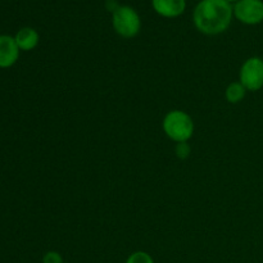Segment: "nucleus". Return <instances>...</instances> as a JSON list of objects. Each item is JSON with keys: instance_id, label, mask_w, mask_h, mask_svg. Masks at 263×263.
<instances>
[{"instance_id": "nucleus-13", "label": "nucleus", "mask_w": 263, "mask_h": 263, "mask_svg": "<svg viewBox=\"0 0 263 263\" xmlns=\"http://www.w3.org/2000/svg\"><path fill=\"white\" fill-rule=\"evenodd\" d=\"M226 2H229V3H230V4H231V3H238L239 0H226Z\"/></svg>"}, {"instance_id": "nucleus-8", "label": "nucleus", "mask_w": 263, "mask_h": 263, "mask_svg": "<svg viewBox=\"0 0 263 263\" xmlns=\"http://www.w3.org/2000/svg\"><path fill=\"white\" fill-rule=\"evenodd\" d=\"M14 40L15 43H17L20 50L30 51L33 50V49L39 45L40 36H39V32L35 28L22 27L21 30H18L17 33H15Z\"/></svg>"}, {"instance_id": "nucleus-11", "label": "nucleus", "mask_w": 263, "mask_h": 263, "mask_svg": "<svg viewBox=\"0 0 263 263\" xmlns=\"http://www.w3.org/2000/svg\"><path fill=\"white\" fill-rule=\"evenodd\" d=\"M43 263H64L63 257L61 256V253L55 251L46 252L43 257Z\"/></svg>"}, {"instance_id": "nucleus-12", "label": "nucleus", "mask_w": 263, "mask_h": 263, "mask_svg": "<svg viewBox=\"0 0 263 263\" xmlns=\"http://www.w3.org/2000/svg\"><path fill=\"white\" fill-rule=\"evenodd\" d=\"M176 154L179 158L184 159L187 158V156L190 154V146L187 145V143H179L176 145Z\"/></svg>"}, {"instance_id": "nucleus-1", "label": "nucleus", "mask_w": 263, "mask_h": 263, "mask_svg": "<svg viewBox=\"0 0 263 263\" xmlns=\"http://www.w3.org/2000/svg\"><path fill=\"white\" fill-rule=\"evenodd\" d=\"M234 17V8L226 0H200L193 13L198 31L204 35L225 32Z\"/></svg>"}, {"instance_id": "nucleus-4", "label": "nucleus", "mask_w": 263, "mask_h": 263, "mask_svg": "<svg viewBox=\"0 0 263 263\" xmlns=\"http://www.w3.org/2000/svg\"><path fill=\"white\" fill-rule=\"evenodd\" d=\"M239 81L247 91H258L263 87V59L251 57L240 67Z\"/></svg>"}, {"instance_id": "nucleus-5", "label": "nucleus", "mask_w": 263, "mask_h": 263, "mask_svg": "<svg viewBox=\"0 0 263 263\" xmlns=\"http://www.w3.org/2000/svg\"><path fill=\"white\" fill-rule=\"evenodd\" d=\"M233 8L235 18L244 25H258L263 21L262 0H239Z\"/></svg>"}, {"instance_id": "nucleus-10", "label": "nucleus", "mask_w": 263, "mask_h": 263, "mask_svg": "<svg viewBox=\"0 0 263 263\" xmlns=\"http://www.w3.org/2000/svg\"><path fill=\"white\" fill-rule=\"evenodd\" d=\"M126 263H154V259L146 252L138 251L128 256V258L126 259Z\"/></svg>"}, {"instance_id": "nucleus-7", "label": "nucleus", "mask_w": 263, "mask_h": 263, "mask_svg": "<svg viewBox=\"0 0 263 263\" xmlns=\"http://www.w3.org/2000/svg\"><path fill=\"white\" fill-rule=\"evenodd\" d=\"M156 13L164 18H176L185 12L186 0H152Z\"/></svg>"}, {"instance_id": "nucleus-6", "label": "nucleus", "mask_w": 263, "mask_h": 263, "mask_svg": "<svg viewBox=\"0 0 263 263\" xmlns=\"http://www.w3.org/2000/svg\"><path fill=\"white\" fill-rule=\"evenodd\" d=\"M20 48L14 36L0 35V68H10L20 58Z\"/></svg>"}, {"instance_id": "nucleus-3", "label": "nucleus", "mask_w": 263, "mask_h": 263, "mask_svg": "<svg viewBox=\"0 0 263 263\" xmlns=\"http://www.w3.org/2000/svg\"><path fill=\"white\" fill-rule=\"evenodd\" d=\"M112 26L121 37L133 39L140 32V15L134 8L120 5L112 14Z\"/></svg>"}, {"instance_id": "nucleus-9", "label": "nucleus", "mask_w": 263, "mask_h": 263, "mask_svg": "<svg viewBox=\"0 0 263 263\" xmlns=\"http://www.w3.org/2000/svg\"><path fill=\"white\" fill-rule=\"evenodd\" d=\"M247 89L243 86L240 81H234L231 84L228 85L225 90V97L226 100L231 104H238L241 100L246 98Z\"/></svg>"}, {"instance_id": "nucleus-2", "label": "nucleus", "mask_w": 263, "mask_h": 263, "mask_svg": "<svg viewBox=\"0 0 263 263\" xmlns=\"http://www.w3.org/2000/svg\"><path fill=\"white\" fill-rule=\"evenodd\" d=\"M167 138L175 143H187L194 134V121L186 112L180 109L170 110L162 122Z\"/></svg>"}]
</instances>
